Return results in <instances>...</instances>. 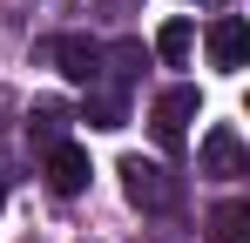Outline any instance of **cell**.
<instances>
[{"mask_svg": "<svg viewBox=\"0 0 250 243\" xmlns=\"http://www.w3.org/2000/svg\"><path fill=\"white\" fill-rule=\"evenodd\" d=\"M0 202H7V176H0Z\"/></svg>", "mask_w": 250, "mask_h": 243, "instance_id": "cell-13", "label": "cell"}, {"mask_svg": "<svg viewBox=\"0 0 250 243\" xmlns=\"http://www.w3.org/2000/svg\"><path fill=\"white\" fill-rule=\"evenodd\" d=\"M102 7H108V14H122V7H135V0H102Z\"/></svg>", "mask_w": 250, "mask_h": 243, "instance_id": "cell-12", "label": "cell"}, {"mask_svg": "<svg viewBox=\"0 0 250 243\" xmlns=\"http://www.w3.org/2000/svg\"><path fill=\"white\" fill-rule=\"evenodd\" d=\"M27 122H34V135H41L47 149H54V142H61V128H68V101H54V95H41Z\"/></svg>", "mask_w": 250, "mask_h": 243, "instance_id": "cell-10", "label": "cell"}, {"mask_svg": "<svg viewBox=\"0 0 250 243\" xmlns=\"http://www.w3.org/2000/svg\"><path fill=\"white\" fill-rule=\"evenodd\" d=\"M209 243H250V202H216L209 209Z\"/></svg>", "mask_w": 250, "mask_h": 243, "instance_id": "cell-8", "label": "cell"}, {"mask_svg": "<svg viewBox=\"0 0 250 243\" xmlns=\"http://www.w3.org/2000/svg\"><path fill=\"white\" fill-rule=\"evenodd\" d=\"M122 189H128V202H135L142 216H169V209H183V182L169 176L163 162L122 156Z\"/></svg>", "mask_w": 250, "mask_h": 243, "instance_id": "cell-1", "label": "cell"}, {"mask_svg": "<svg viewBox=\"0 0 250 243\" xmlns=\"http://www.w3.org/2000/svg\"><path fill=\"white\" fill-rule=\"evenodd\" d=\"M142 68H149V47H142V40H115V47H102V75L115 81V88H128Z\"/></svg>", "mask_w": 250, "mask_h": 243, "instance_id": "cell-7", "label": "cell"}, {"mask_svg": "<svg viewBox=\"0 0 250 243\" xmlns=\"http://www.w3.org/2000/svg\"><path fill=\"white\" fill-rule=\"evenodd\" d=\"M47 61H54L68 81H82V88L102 81V47H95L88 34H54V40H47Z\"/></svg>", "mask_w": 250, "mask_h": 243, "instance_id": "cell-4", "label": "cell"}, {"mask_svg": "<svg viewBox=\"0 0 250 243\" xmlns=\"http://www.w3.org/2000/svg\"><path fill=\"white\" fill-rule=\"evenodd\" d=\"M82 122L88 128H122V95H88V108H82Z\"/></svg>", "mask_w": 250, "mask_h": 243, "instance_id": "cell-11", "label": "cell"}, {"mask_svg": "<svg viewBox=\"0 0 250 243\" xmlns=\"http://www.w3.org/2000/svg\"><path fill=\"white\" fill-rule=\"evenodd\" d=\"M189 47H196V27H189L183 14H176V20H163V34H156V54H163L169 68H183V61H189Z\"/></svg>", "mask_w": 250, "mask_h": 243, "instance_id": "cell-9", "label": "cell"}, {"mask_svg": "<svg viewBox=\"0 0 250 243\" xmlns=\"http://www.w3.org/2000/svg\"><path fill=\"white\" fill-rule=\"evenodd\" d=\"M203 176H216V182L250 176V149H244V135H237L230 122H216V128L203 135Z\"/></svg>", "mask_w": 250, "mask_h": 243, "instance_id": "cell-2", "label": "cell"}, {"mask_svg": "<svg viewBox=\"0 0 250 243\" xmlns=\"http://www.w3.org/2000/svg\"><path fill=\"white\" fill-rule=\"evenodd\" d=\"M196 108H203V95H196V88H189V81H183V88H163V95H156V142H163V149H176V142H183V128H189V122H196Z\"/></svg>", "mask_w": 250, "mask_h": 243, "instance_id": "cell-3", "label": "cell"}, {"mask_svg": "<svg viewBox=\"0 0 250 243\" xmlns=\"http://www.w3.org/2000/svg\"><path fill=\"white\" fill-rule=\"evenodd\" d=\"M203 40H209V68H223V75H237V68L250 61V27L237 20V14H216Z\"/></svg>", "mask_w": 250, "mask_h": 243, "instance_id": "cell-5", "label": "cell"}, {"mask_svg": "<svg viewBox=\"0 0 250 243\" xmlns=\"http://www.w3.org/2000/svg\"><path fill=\"white\" fill-rule=\"evenodd\" d=\"M41 169H47V189H54V196H82L88 176H95V169H88V149H75V142H54Z\"/></svg>", "mask_w": 250, "mask_h": 243, "instance_id": "cell-6", "label": "cell"}]
</instances>
